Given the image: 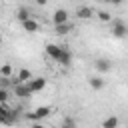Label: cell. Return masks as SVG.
Returning <instances> with one entry per match:
<instances>
[{"label":"cell","mask_w":128,"mask_h":128,"mask_svg":"<svg viewBox=\"0 0 128 128\" xmlns=\"http://www.w3.org/2000/svg\"><path fill=\"white\" fill-rule=\"evenodd\" d=\"M94 68H96V72H110L112 70V62L108 60V58H96L94 60Z\"/></svg>","instance_id":"5"},{"label":"cell","mask_w":128,"mask_h":128,"mask_svg":"<svg viewBox=\"0 0 128 128\" xmlns=\"http://www.w3.org/2000/svg\"><path fill=\"white\" fill-rule=\"evenodd\" d=\"M96 18H98L100 22H110V20H112V14H110L108 10H98V12H96Z\"/></svg>","instance_id":"17"},{"label":"cell","mask_w":128,"mask_h":128,"mask_svg":"<svg viewBox=\"0 0 128 128\" xmlns=\"http://www.w3.org/2000/svg\"><path fill=\"white\" fill-rule=\"evenodd\" d=\"M12 84V78H6V76H0V88H8Z\"/></svg>","instance_id":"20"},{"label":"cell","mask_w":128,"mask_h":128,"mask_svg":"<svg viewBox=\"0 0 128 128\" xmlns=\"http://www.w3.org/2000/svg\"><path fill=\"white\" fill-rule=\"evenodd\" d=\"M102 2H106V4H114V6H118V4H122L124 0H102Z\"/></svg>","instance_id":"21"},{"label":"cell","mask_w":128,"mask_h":128,"mask_svg":"<svg viewBox=\"0 0 128 128\" xmlns=\"http://www.w3.org/2000/svg\"><path fill=\"white\" fill-rule=\"evenodd\" d=\"M50 114H52V108H50V106H38L34 112H28V114H26V120L36 122V120H44V118H48Z\"/></svg>","instance_id":"1"},{"label":"cell","mask_w":128,"mask_h":128,"mask_svg":"<svg viewBox=\"0 0 128 128\" xmlns=\"http://www.w3.org/2000/svg\"><path fill=\"white\" fill-rule=\"evenodd\" d=\"M12 74H14V68H12V64H2L0 66V76H6V78H12Z\"/></svg>","instance_id":"16"},{"label":"cell","mask_w":128,"mask_h":128,"mask_svg":"<svg viewBox=\"0 0 128 128\" xmlns=\"http://www.w3.org/2000/svg\"><path fill=\"white\" fill-rule=\"evenodd\" d=\"M8 98H10L8 88H0V102H2V104H6V102H8Z\"/></svg>","instance_id":"19"},{"label":"cell","mask_w":128,"mask_h":128,"mask_svg":"<svg viewBox=\"0 0 128 128\" xmlns=\"http://www.w3.org/2000/svg\"><path fill=\"white\" fill-rule=\"evenodd\" d=\"M18 82H28L30 78H32V72L28 70V68H20L18 72H16V76H14Z\"/></svg>","instance_id":"13"},{"label":"cell","mask_w":128,"mask_h":128,"mask_svg":"<svg viewBox=\"0 0 128 128\" xmlns=\"http://www.w3.org/2000/svg\"><path fill=\"white\" fill-rule=\"evenodd\" d=\"M68 10L66 8H58V10H54V14H52V22L54 24H64V22H68Z\"/></svg>","instance_id":"6"},{"label":"cell","mask_w":128,"mask_h":128,"mask_svg":"<svg viewBox=\"0 0 128 128\" xmlns=\"http://www.w3.org/2000/svg\"><path fill=\"white\" fill-rule=\"evenodd\" d=\"M62 128H78V124H76V120L72 116H66L62 120Z\"/></svg>","instance_id":"18"},{"label":"cell","mask_w":128,"mask_h":128,"mask_svg":"<svg viewBox=\"0 0 128 128\" xmlns=\"http://www.w3.org/2000/svg\"><path fill=\"white\" fill-rule=\"evenodd\" d=\"M88 84H90V88H92V90H96V92H98V90H102V88H104V84H106V82H104V78H102V76H92V78H88Z\"/></svg>","instance_id":"11"},{"label":"cell","mask_w":128,"mask_h":128,"mask_svg":"<svg viewBox=\"0 0 128 128\" xmlns=\"http://www.w3.org/2000/svg\"><path fill=\"white\" fill-rule=\"evenodd\" d=\"M0 42H2V32H0Z\"/></svg>","instance_id":"25"},{"label":"cell","mask_w":128,"mask_h":128,"mask_svg":"<svg viewBox=\"0 0 128 128\" xmlns=\"http://www.w3.org/2000/svg\"><path fill=\"white\" fill-rule=\"evenodd\" d=\"M0 124H4V118H2V116H0Z\"/></svg>","instance_id":"24"},{"label":"cell","mask_w":128,"mask_h":128,"mask_svg":"<svg viewBox=\"0 0 128 128\" xmlns=\"http://www.w3.org/2000/svg\"><path fill=\"white\" fill-rule=\"evenodd\" d=\"M110 24H112V36L114 38H124L126 36V32H128V26L122 22V20H118V18H114V20H110Z\"/></svg>","instance_id":"2"},{"label":"cell","mask_w":128,"mask_h":128,"mask_svg":"<svg viewBox=\"0 0 128 128\" xmlns=\"http://www.w3.org/2000/svg\"><path fill=\"white\" fill-rule=\"evenodd\" d=\"M118 124H120L118 116H108V118L102 122V128H118Z\"/></svg>","instance_id":"15"},{"label":"cell","mask_w":128,"mask_h":128,"mask_svg":"<svg viewBox=\"0 0 128 128\" xmlns=\"http://www.w3.org/2000/svg\"><path fill=\"white\" fill-rule=\"evenodd\" d=\"M72 30V24L70 22H64V24H54V34H58V36H64V34H68Z\"/></svg>","instance_id":"12"},{"label":"cell","mask_w":128,"mask_h":128,"mask_svg":"<svg viewBox=\"0 0 128 128\" xmlns=\"http://www.w3.org/2000/svg\"><path fill=\"white\" fill-rule=\"evenodd\" d=\"M26 18H30V10H28L26 6H20V8L16 10V20H18V22H24Z\"/></svg>","instance_id":"14"},{"label":"cell","mask_w":128,"mask_h":128,"mask_svg":"<svg viewBox=\"0 0 128 128\" xmlns=\"http://www.w3.org/2000/svg\"><path fill=\"white\" fill-rule=\"evenodd\" d=\"M12 90H14V94H16L18 98H30V96H32V92H30V90H28V86H26V82L12 84Z\"/></svg>","instance_id":"4"},{"label":"cell","mask_w":128,"mask_h":128,"mask_svg":"<svg viewBox=\"0 0 128 128\" xmlns=\"http://www.w3.org/2000/svg\"><path fill=\"white\" fill-rule=\"evenodd\" d=\"M30 128H46V126H44L42 122H38V120H36V122H32V126H30Z\"/></svg>","instance_id":"22"},{"label":"cell","mask_w":128,"mask_h":128,"mask_svg":"<svg viewBox=\"0 0 128 128\" xmlns=\"http://www.w3.org/2000/svg\"><path fill=\"white\" fill-rule=\"evenodd\" d=\"M36 2V6H46L48 4V0H34Z\"/></svg>","instance_id":"23"},{"label":"cell","mask_w":128,"mask_h":128,"mask_svg":"<svg viewBox=\"0 0 128 128\" xmlns=\"http://www.w3.org/2000/svg\"><path fill=\"white\" fill-rule=\"evenodd\" d=\"M26 86H28V90L34 94V92H42L44 88H46V78L44 76H36V78H30L28 82H26Z\"/></svg>","instance_id":"3"},{"label":"cell","mask_w":128,"mask_h":128,"mask_svg":"<svg viewBox=\"0 0 128 128\" xmlns=\"http://www.w3.org/2000/svg\"><path fill=\"white\" fill-rule=\"evenodd\" d=\"M76 16H78L80 20H90V18L94 16V8H92V6H78Z\"/></svg>","instance_id":"8"},{"label":"cell","mask_w":128,"mask_h":128,"mask_svg":"<svg viewBox=\"0 0 128 128\" xmlns=\"http://www.w3.org/2000/svg\"><path fill=\"white\" fill-rule=\"evenodd\" d=\"M56 62L62 64V66H70V64H72V54H70V50H68V48H62V50H60V56H58Z\"/></svg>","instance_id":"10"},{"label":"cell","mask_w":128,"mask_h":128,"mask_svg":"<svg viewBox=\"0 0 128 128\" xmlns=\"http://www.w3.org/2000/svg\"><path fill=\"white\" fill-rule=\"evenodd\" d=\"M20 24H22V30H24V32H28V34H34V32H38V28H40V24H38L32 16H30V18H26L24 22H20Z\"/></svg>","instance_id":"7"},{"label":"cell","mask_w":128,"mask_h":128,"mask_svg":"<svg viewBox=\"0 0 128 128\" xmlns=\"http://www.w3.org/2000/svg\"><path fill=\"white\" fill-rule=\"evenodd\" d=\"M44 50H46V54H48V56H50V58L56 62V60H58V56H60V50H62V46H58V44H54V42H48Z\"/></svg>","instance_id":"9"}]
</instances>
